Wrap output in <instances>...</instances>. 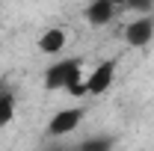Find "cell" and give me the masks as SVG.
Masks as SVG:
<instances>
[{
	"instance_id": "obj_6",
	"label": "cell",
	"mask_w": 154,
	"mask_h": 151,
	"mask_svg": "<svg viewBox=\"0 0 154 151\" xmlns=\"http://www.w3.org/2000/svg\"><path fill=\"white\" fill-rule=\"evenodd\" d=\"M65 48V30H59V27H54V30H45L42 33V39H38V51L42 54H59Z\"/></svg>"
},
{
	"instance_id": "obj_12",
	"label": "cell",
	"mask_w": 154,
	"mask_h": 151,
	"mask_svg": "<svg viewBox=\"0 0 154 151\" xmlns=\"http://www.w3.org/2000/svg\"><path fill=\"white\" fill-rule=\"evenodd\" d=\"M3 92H6V86H3V83H0V95H3Z\"/></svg>"
},
{
	"instance_id": "obj_8",
	"label": "cell",
	"mask_w": 154,
	"mask_h": 151,
	"mask_svg": "<svg viewBox=\"0 0 154 151\" xmlns=\"http://www.w3.org/2000/svg\"><path fill=\"white\" fill-rule=\"evenodd\" d=\"M113 136H92V139H83L74 151H113Z\"/></svg>"
},
{
	"instance_id": "obj_1",
	"label": "cell",
	"mask_w": 154,
	"mask_h": 151,
	"mask_svg": "<svg viewBox=\"0 0 154 151\" xmlns=\"http://www.w3.org/2000/svg\"><path fill=\"white\" fill-rule=\"evenodd\" d=\"M83 62L80 59H62V62H54L48 71H45V89H65V83L71 80L74 74H80Z\"/></svg>"
},
{
	"instance_id": "obj_7",
	"label": "cell",
	"mask_w": 154,
	"mask_h": 151,
	"mask_svg": "<svg viewBox=\"0 0 154 151\" xmlns=\"http://www.w3.org/2000/svg\"><path fill=\"white\" fill-rule=\"evenodd\" d=\"M12 119H15V95L6 89L0 95V128H6Z\"/></svg>"
},
{
	"instance_id": "obj_2",
	"label": "cell",
	"mask_w": 154,
	"mask_h": 151,
	"mask_svg": "<svg viewBox=\"0 0 154 151\" xmlns=\"http://www.w3.org/2000/svg\"><path fill=\"white\" fill-rule=\"evenodd\" d=\"M154 39V18L151 15H142V18H134L128 27H125V42L131 48H145Z\"/></svg>"
},
{
	"instance_id": "obj_5",
	"label": "cell",
	"mask_w": 154,
	"mask_h": 151,
	"mask_svg": "<svg viewBox=\"0 0 154 151\" xmlns=\"http://www.w3.org/2000/svg\"><path fill=\"white\" fill-rule=\"evenodd\" d=\"M116 15V6L110 0H92L89 3V9H86V21L92 24V27H104V24H110Z\"/></svg>"
},
{
	"instance_id": "obj_3",
	"label": "cell",
	"mask_w": 154,
	"mask_h": 151,
	"mask_svg": "<svg viewBox=\"0 0 154 151\" xmlns=\"http://www.w3.org/2000/svg\"><path fill=\"white\" fill-rule=\"evenodd\" d=\"M83 122V110L77 107V110H59L51 122H48V136L51 139H59V136H65V133L77 131V125Z\"/></svg>"
},
{
	"instance_id": "obj_9",
	"label": "cell",
	"mask_w": 154,
	"mask_h": 151,
	"mask_svg": "<svg viewBox=\"0 0 154 151\" xmlns=\"http://www.w3.org/2000/svg\"><path fill=\"white\" fill-rule=\"evenodd\" d=\"M65 92L71 95V98H83V95H89V89H86V80L80 74H74L68 83H65Z\"/></svg>"
},
{
	"instance_id": "obj_10",
	"label": "cell",
	"mask_w": 154,
	"mask_h": 151,
	"mask_svg": "<svg viewBox=\"0 0 154 151\" xmlns=\"http://www.w3.org/2000/svg\"><path fill=\"white\" fill-rule=\"evenodd\" d=\"M125 6H128V9H134V12H148V9L154 6V0H128Z\"/></svg>"
},
{
	"instance_id": "obj_4",
	"label": "cell",
	"mask_w": 154,
	"mask_h": 151,
	"mask_svg": "<svg viewBox=\"0 0 154 151\" xmlns=\"http://www.w3.org/2000/svg\"><path fill=\"white\" fill-rule=\"evenodd\" d=\"M113 77H116V59H104L92 74L86 77V89L89 95H101L113 86Z\"/></svg>"
},
{
	"instance_id": "obj_11",
	"label": "cell",
	"mask_w": 154,
	"mask_h": 151,
	"mask_svg": "<svg viewBox=\"0 0 154 151\" xmlns=\"http://www.w3.org/2000/svg\"><path fill=\"white\" fill-rule=\"evenodd\" d=\"M110 3H113V6H125L128 0H110Z\"/></svg>"
}]
</instances>
